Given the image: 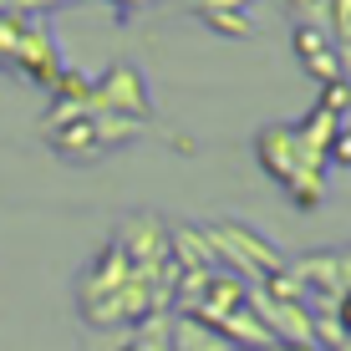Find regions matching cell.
Wrapping results in <instances>:
<instances>
[{"label":"cell","instance_id":"obj_11","mask_svg":"<svg viewBox=\"0 0 351 351\" xmlns=\"http://www.w3.org/2000/svg\"><path fill=\"white\" fill-rule=\"evenodd\" d=\"M31 5H41V0H21V10H31Z\"/></svg>","mask_w":351,"mask_h":351},{"label":"cell","instance_id":"obj_6","mask_svg":"<svg viewBox=\"0 0 351 351\" xmlns=\"http://www.w3.org/2000/svg\"><path fill=\"white\" fill-rule=\"evenodd\" d=\"M326 163L351 168V128H336L331 132V143H326Z\"/></svg>","mask_w":351,"mask_h":351},{"label":"cell","instance_id":"obj_8","mask_svg":"<svg viewBox=\"0 0 351 351\" xmlns=\"http://www.w3.org/2000/svg\"><path fill=\"white\" fill-rule=\"evenodd\" d=\"M117 351H163V341H158L153 331H138V336H128V341L117 346Z\"/></svg>","mask_w":351,"mask_h":351},{"label":"cell","instance_id":"obj_2","mask_svg":"<svg viewBox=\"0 0 351 351\" xmlns=\"http://www.w3.org/2000/svg\"><path fill=\"white\" fill-rule=\"evenodd\" d=\"M21 62V71L36 82V87H46L51 92V82L62 77V66H56V51H51V36H41V31H21V41H16V51H10Z\"/></svg>","mask_w":351,"mask_h":351},{"label":"cell","instance_id":"obj_9","mask_svg":"<svg viewBox=\"0 0 351 351\" xmlns=\"http://www.w3.org/2000/svg\"><path fill=\"white\" fill-rule=\"evenodd\" d=\"M336 326H341V331H351V285L341 290V311H336Z\"/></svg>","mask_w":351,"mask_h":351},{"label":"cell","instance_id":"obj_5","mask_svg":"<svg viewBox=\"0 0 351 351\" xmlns=\"http://www.w3.org/2000/svg\"><path fill=\"white\" fill-rule=\"evenodd\" d=\"M321 51H331V46H326V36H321L316 26H300V31H295V56H300V62H316Z\"/></svg>","mask_w":351,"mask_h":351},{"label":"cell","instance_id":"obj_1","mask_svg":"<svg viewBox=\"0 0 351 351\" xmlns=\"http://www.w3.org/2000/svg\"><path fill=\"white\" fill-rule=\"evenodd\" d=\"M92 92H102V112H132V117H148L153 107H148V92H143V77H138V66H112L102 82H97Z\"/></svg>","mask_w":351,"mask_h":351},{"label":"cell","instance_id":"obj_4","mask_svg":"<svg viewBox=\"0 0 351 351\" xmlns=\"http://www.w3.org/2000/svg\"><path fill=\"white\" fill-rule=\"evenodd\" d=\"M321 112H331V117H341L346 112V107H351V87H346V82L341 77H336V82H326V87H321Z\"/></svg>","mask_w":351,"mask_h":351},{"label":"cell","instance_id":"obj_3","mask_svg":"<svg viewBox=\"0 0 351 351\" xmlns=\"http://www.w3.org/2000/svg\"><path fill=\"white\" fill-rule=\"evenodd\" d=\"M173 346H178V351H229V341L214 331V326H204V321H184Z\"/></svg>","mask_w":351,"mask_h":351},{"label":"cell","instance_id":"obj_10","mask_svg":"<svg viewBox=\"0 0 351 351\" xmlns=\"http://www.w3.org/2000/svg\"><path fill=\"white\" fill-rule=\"evenodd\" d=\"M112 5H117V10H143L148 0H112Z\"/></svg>","mask_w":351,"mask_h":351},{"label":"cell","instance_id":"obj_7","mask_svg":"<svg viewBox=\"0 0 351 351\" xmlns=\"http://www.w3.org/2000/svg\"><path fill=\"white\" fill-rule=\"evenodd\" d=\"M204 21H209L214 31H224V36H250V16H224V10H204Z\"/></svg>","mask_w":351,"mask_h":351},{"label":"cell","instance_id":"obj_13","mask_svg":"<svg viewBox=\"0 0 351 351\" xmlns=\"http://www.w3.org/2000/svg\"><path fill=\"white\" fill-rule=\"evenodd\" d=\"M341 351H351V346H341Z\"/></svg>","mask_w":351,"mask_h":351},{"label":"cell","instance_id":"obj_12","mask_svg":"<svg viewBox=\"0 0 351 351\" xmlns=\"http://www.w3.org/2000/svg\"><path fill=\"white\" fill-rule=\"evenodd\" d=\"M0 16H5V0H0Z\"/></svg>","mask_w":351,"mask_h":351}]
</instances>
